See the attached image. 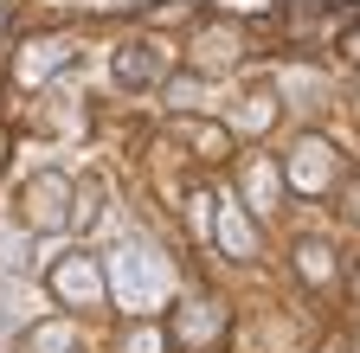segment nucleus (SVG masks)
Listing matches in <instances>:
<instances>
[{"mask_svg": "<svg viewBox=\"0 0 360 353\" xmlns=\"http://www.w3.org/2000/svg\"><path fill=\"white\" fill-rule=\"evenodd\" d=\"M71 218H77V187L65 180L58 167L32 173V180L20 187V225L26 232H65Z\"/></svg>", "mask_w": 360, "mask_h": 353, "instance_id": "f03ea898", "label": "nucleus"}, {"mask_svg": "<svg viewBox=\"0 0 360 353\" xmlns=\"http://www.w3.org/2000/svg\"><path fill=\"white\" fill-rule=\"evenodd\" d=\"M219 251L225 257H257V232H251V218H245V206L238 199H219Z\"/></svg>", "mask_w": 360, "mask_h": 353, "instance_id": "1a4fd4ad", "label": "nucleus"}, {"mask_svg": "<svg viewBox=\"0 0 360 353\" xmlns=\"http://www.w3.org/2000/svg\"><path fill=\"white\" fill-rule=\"evenodd\" d=\"M71 347H77V328H71V321H45V328L26 334L20 353H71Z\"/></svg>", "mask_w": 360, "mask_h": 353, "instance_id": "ddd939ff", "label": "nucleus"}, {"mask_svg": "<svg viewBox=\"0 0 360 353\" xmlns=\"http://www.w3.org/2000/svg\"><path fill=\"white\" fill-rule=\"evenodd\" d=\"M116 353H167V328L161 321H129L116 334Z\"/></svg>", "mask_w": 360, "mask_h": 353, "instance_id": "f8f14e48", "label": "nucleus"}, {"mask_svg": "<svg viewBox=\"0 0 360 353\" xmlns=\"http://www.w3.org/2000/svg\"><path fill=\"white\" fill-rule=\"evenodd\" d=\"M225 65H238V32L225 26V13H219V26H206L193 39V71L206 77V71H225Z\"/></svg>", "mask_w": 360, "mask_h": 353, "instance_id": "6e6552de", "label": "nucleus"}, {"mask_svg": "<svg viewBox=\"0 0 360 353\" xmlns=\"http://www.w3.org/2000/svg\"><path fill=\"white\" fill-rule=\"evenodd\" d=\"M296 270H302V283H315V289L335 283V251H328L322 238H302V244H296Z\"/></svg>", "mask_w": 360, "mask_h": 353, "instance_id": "9b49d317", "label": "nucleus"}, {"mask_svg": "<svg viewBox=\"0 0 360 353\" xmlns=\"http://www.w3.org/2000/svg\"><path fill=\"white\" fill-rule=\"evenodd\" d=\"M110 295L129 308V315H148V308L167 295V257H155L148 244H122L110 257Z\"/></svg>", "mask_w": 360, "mask_h": 353, "instance_id": "f257e3e1", "label": "nucleus"}, {"mask_svg": "<svg viewBox=\"0 0 360 353\" xmlns=\"http://www.w3.org/2000/svg\"><path fill=\"white\" fill-rule=\"evenodd\" d=\"M0 167H7V128H0Z\"/></svg>", "mask_w": 360, "mask_h": 353, "instance_id": "a211bd4d", "label": "nucleus"}, {"mask_svg": "<svg viewBox=\"0 0 360 353\" xmlns=\"http://www.w3.org/2000/svg\"><path fill=\"white\" fill-rule=\"evenodd\" d=\"M45 289H52L71 315H84V308H103L110 295V277H103V263L90 257V251H65L52 270H45Z\"/></svg>", "mask_w": 360, "mask_h": 353, "instance_id": "7ed1b4c3", "label": "nucleus"}, {"mask_svg": "<svg viewBox=\"0 0 360 353\" xmlns=\"http://www.w3.org/2000/svg\"><path fill=\"white\" fill-rule=\"evenodd\" d=\"M0 32H7V0H0Z\"/></svg>", "mask_w": 360, "mask_h": 353, "instance_id": "6ab92c4d", "label": "nucleus"}, {"mask_svg": "<svg viewBox=\"0 0 360 353\" xmlns=\"http://www.w3.org/2000/svg\"><path fill=\"white\" fill-rule=\"evenodd\" d=\"M219 13L225 20H270V13H277V0H219Z\"/></svg>", "mask_w": 360, "mask_h": 353, "instance_id": "2eb2a0df", "label": "nucleus"}, {"mask_svg": "<svg viewBox=\"0 0 360 353\" xmlns=\"http://www.w3.org/2000/svg\"><path fill=\"white\" fill-rule=\"evenodd\" d=\"M167 103L174 109H200V77H167Z\"/></svg>", "mask_w": 360, "mask_h": 353, "instance_id": "dca6fc26", "label": "nucleus"}, {"mask_svg": "<svg viewBox=\"0 0 360 353\" xmlns=\"http://www.w3.org/2000/svg\"><path fill=\"white\" fill-rule=\"evenodd\" d=\"M245 103H251V109H238V128H245V135H257V128L277 116V97H270V91H257V97H245Z\"/></svg>", "mask_w": 360, "mask_h": 353, "instance_id": "4468645a", "label": "nucleus"}, {"mask_svg": "<svg viewBox=\"0 0 360 353\" xmlns=\"http://www.w3.org/2000/svg\"><path fill=\"white\" fill-rule=\"evenodd\" d=\"M219 334H225V308H219V302L187 295V302L174 308V340H180V347H212Z\"/></svg>", "mask_w": 360, "mask_h": 353, "instance_id": "423d86ee", "label": "nucleus"}, {"mask_svg": "<svg viewBox=\"0 0 360 353\" xmlns=\"http://www.w3.org/2000/svg\"><path fill=\"white\" fill-rule=\"evenodd\" d=\"M110 71H116L122 91H148V84L167 77V52L155 46V39H122L116 58H110Z\"/></svg>", "mask_w": 360, "mask_h": 353, "instance_id": "39448f33", "label": "nucleus"}, {"mask_svg": "<svg viewBox=\"0 0 360 353\" xmlns=\"http://www.w3.org/2000/svg\"><path fill=\"white\" fill-rule=\"evenodd\" d=\"M245 193H251V212H277V193H283V173L270 167L264 154L245 161Z\"/></svg>", "mask_w": 360, "mask_h": 353, "instance_id": "9d476101", "label": "nucleus"}, {"mask_svg": "<svg viewBox=\"0 0 360 353\" xmlns=\"http://www.w3.org/2000/svg\"><path fill=\"white\" fill-rule=\"evenodd\" d=\"M283 180H290L302 199L328 193V187H335V148H328L322 135H302V142L290 148V161H283Z\"/></svg>", "mask_w": 360, "mask_h": 353, "instance_id": "20e7f679", "label": "nucleus"}, {"mask_svg": "<svg viewBox=\"0 0 360 353\" xmlns=\"http://www.w3.org/2000/svg\"><path fill=\"white\" fill-rule=\"evenodd\" d=\"M65 65H71V46L45 32V39H26V46H20V58H13V77L26 84V91H39V84L52 77V71H65Z\"/></svg>", "mask_w": 360, "mask_h": 353, "instance_id": "0eeeda50", "label": "nucleus"}, {"mask_svg": "<svg viewBox=\"0 0 360 353\" xmlns=\"http://www.w3.org/2000/svg\"><path fill=\"white\" fill-rule=\"evenodd\" d=\"M341 52H347V58L360 65V26H354V32H341Z\"/></svg>", "mask_w": 360, "mask_h": 353, "instance_id": "f3484780", "label": "nucleus"}]
</instances>
